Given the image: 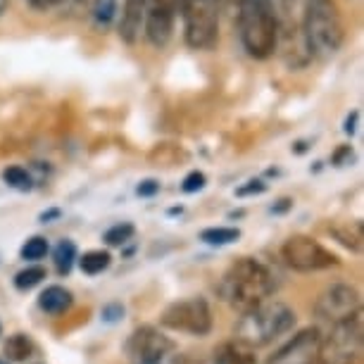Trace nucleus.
Wrapping results in <instances>:
<instances>
[{
  "label": "nucleus",
  "mask_w": 364,
  "mask_h": 364,
  "mask_svg": "<svg viewBox=\"0 0 364 364\" xmlns=\"http://www.w3.org/2000/svg\"><path fill=\"white\" fill-rule=\"evenodd\" d=\"M72 293L65 286H48L43 293L38 295V307L48 314H65L72 307Z\"/></svg>",
  "instance_id": "15"
},
{
  "label": "nucleus",
  "mask_w": 364,
  "mask_h": 364,
  "mask_svg": "<svg viewBox=\"0 0 364 364\" xmlns=\"http://www.w3.org/2000/svg\"><path fill=\"white\" fill-rule=\"evenodd\" d=\"M48 250H50V245H48V240L43 236H31L22 245L19 255H22V259H31V262H36V259H43L48 255Z\"/></svg>",
  "instance_id": "24"
},
{
  "label": "nucleus",
  "mask_w": 364,
  "mask_h": 364,
  "mask_svg": "<svg viewBox=\"0 0 364 364\" xmlns=\"http://www.w3.org/2000/svg\"><path fill=\"white\" fill-rule=\"evenodd\" d=\"M236 3L238 33L245 53L255 60L272 58L279 46V19L274 0H231Z\"/></svg>",
  "instance_id": "2"
},
{
  "label": "nucleus",
  "mask_w": 364,
  "mask_h": 364,
  "mask_svg": "<svg viewBox=\"0 0 364 364\" xmlns=\"http://www.w3.org/2000/svg\"><path fill=\"white\" fill-rule=\"evenodd\" d=\"M102 319L105 321H119V319H124V307L119 305V302H112V305H105L102 307Z\"/></svg>",
  "instance_id": "28"
},
{
  "label": "nucleus",
  "mask_w": 364,
  "mask_h": 364,
  "mask_svg": "<svg viewBox=\"0 0 364 364\" xmlns=\"http://www.w3.org/2000/svg\"><path fill=\"white\" fill-rule=\"evenodd\" d=\"M157 191H160V183L155 181V178H146V181L139 183V188H136V193L141 198H153Z\"/></svg>",
  "instance_id": "29"
},
{
  "label": "nucleus",
  "mask_w": 364,
  "mask_h": 364,
  "mask_svg": "<svg viewBox=\"0 0 364 364\" xmlns=\"http://www.w3.org/2000/svg\"><path fill=\"white\" fill-rule=\"evenodd\" d=\"M136 233V226L129 224V222H122V224H114L109 226V229L105 231V243L112 245V248H117V245H124L127 240H132V236Z\"/></svg>",
  "instance_id": "23"
},
{
  "label": "nucleus",
  "mask_w": 364,
  "mask_h": 364,
  "mask_svg": "<svg viewBox=\"0 0 364 364\" xmlns=\"http://www.w3.org/2000/svg\"><path fill=\"white\" fill-rule=\"evenodd\" d=\"M362 312L357 317L333 324L326 338L319 343L317 364H362Z\"/></svg>",
  "instance_id": "6"
},
{
  "label": "nucleus",
  "mask_w": 364,
  "mask_h": 364,
  "mask_svg": "<svg viewBox=\"0 0 364 364\" xmlns=\"http://www.w3.org/2000/svg\"><path fill=\"white\" fill-rule=\"evenodd\" d=\"M293 326H295V312L286 302L264 300L240 317L236 326V341L245 343L250 348H262L269 346L279 336L288 333Z\"/></svg>",
  "instance_id": "4"
},
{
  "label": "nucleus",
  "mask_w": 364,
  "mask_h": 364,
  "mask_svg": "<svg viewBox=\"0 0 364 364\" xmlns=\"http://www.w3.org/2000/svg\"><path fill=\"white\" fill-rule=\"evenodd\" d=\"M217 291L219 298L229 302L233 310L245 314L277 291V281L262 262L252 257H240L226 269Z\"/></svg>",
  "instance_id": "1"
},
{
  "label": "nucleus",
  "mask_w": 364,
  "mask_h": 364,
  "mask_svg": "<svg viewBox=\"0 0 364 364\" xmlns=\"http://www.w3.org/2000/svg\"><path fill=\"white\" fill-rule=\"evenodd\" d=\"M29 3H31L33 10H50L58 3H63V0H29Z\"/></svg>",
  "instance_id": "30"
},
{
  "label": "nucleus",
  "mask_w": 364,
  "mask_h": 364,
  "mask_svg": "<svg viewBox=\"0 0 364 364\" xmlns=\"http://www.w3.org/2000/svg\"><path fill=\"white\" fill-rule=\"evenodd\" d=\"M162 326L191 336H208L212 331V312L205 298H188L171 302L162 312Z\"/></svg>",
  "instance_id": "7"
},
{
  "label": "nucleus",
  "mask_w": 364,
  "mask_h": 364,
  "mask_svg": "<svg viewBox=\"0 0 364 364\" xmlns=\"http://www.w3.org/2000/svg\"><path fill=\"white\" fill-rule=\"evenodd\" d=\"M205 183H208V176L196 169V171H191V174H186V178L181 181V191L183 193H198V191L205 188Z\"/></svg>",
  "instance_id": "26"
},
{
  "label": "nucleus",
  "mask_w": 364,
  "mask_h": 364,
  "mask_svg": "<svg viewBox=\"0 0 364 364\" xmlns=\"http://www.w3.org/2000/svg\"><path fill=\"white\" fill-rule=\"evenodd\" d=\"M240 238V229H233V226H212V229H205L200 233V240L208 245H229L236 243Z\"/></svg>",
  "instance_id": "20"
},
{
  "label": "nucleus",
  "mask_w": 364,
  "mask_h": 364,
  "mask_svg": "<svg viewBox=\"0 0 364 364\" xmlns=\"http://www.w3.org/2000/svg\"><path fill=\"white\" fill-rule=\"evenodd\" d=\"M291 208H293V200H291V198H281L279 205H272V212H274V215H281V212H288Z\"/></svg>",
  "instance_id": "32"
},
{
  "label": "nucleus",
  "mask_w": 364,
  "mask_h": 364,
  "mask_svg": "<svg viewBox=\"0 0 364 364\" xmlns=\"http://www.w3.org/2000/svg\"><path fill=\"white\" fill-rule=\"evenodd\" d=\"M60 215H63V212H60V210H48V212H41V222H43V224H48V222H50V219H60Z\"/></svg>",
  "instance_id": "33"
},
{
  "label": "nucleus",
  "mask_w": 364,
  "mask_h": 364,
  "mask_svg": "<svg viewBox=\"0 0 364 364\" xmlns=\"http://www.w3.org/2000/svg\"><path fill=\"white\" fill-rule=\"evenodd\" d=\"M112 262V257H109L107 250H88L84 252V257L79 259V267L81 272L88 274V277H95V274H102Z\"/></svg>",
  "instance_id": "19"
},
{
  "label": "nucleus",
  "mask_w": 364,
  "mask_h": 364,
  "mask_svg": "<svg viewBox=\"0 0 364 364\" xmlns=\"http://www.w3.org/2000/svg\"><path fill=\"white\" fill-rule=\"evenodd\" d=\"M357 117H360L357 112H353V114L348 117V122H346V134H350V136L355 134V122H357Z\"/></svg>",
  "instance_id": "34"
},
{
  "label": "nucleus",
  "mask_w": 364,
  "mask_h": 364,
  "mask_svg": "<svg viewBox=\"0 0 364 364\" xmlns=\"http://www.w3.org/2000/svg\"><path fill=\"white\" fill-rule=\"evenodd\" d=\"M328 233L338 240L341 245H346L348 250H362V240H364V229L362 222H355V219H346V222H331L328 226Z\"/></svg>",
  "instance_id": "14"
},
{
  "label": "nucleus",
  "mask_w": 364,
  "mask_h": 364,
  "mask_svg": "<svg viewBox=\"0 0 364 364\" xmlns=\"http://www.w3.org/2000/svg\"><path fill=\"white\" fill-rule=\"evenodd\" d=\"M143 17H146V0H124L119 19V38L124 43H136L143 31Z\"/></svg>",
  "instance_id": "13"
},
{
  "label": "nucleus",
  "mask_w": 364,
  "mask_h": 364,
  "mask_svg": "<svg viewBox=\"0 0 364 364\" xmlns=\"http://www.w3.org/2000/svg\"><path fill=\"white\" fill-rule=\"evenodd\" d=\"M319 343V328H305L298 336H293L267 364H317Z\"/></svg>",
  "instance_id": "12"
},
{
  "label": "nucleus",
  "mask_w": 364,
  "mask_h": 364,
  "mask_svg": "<svg viewBox=\"0 0 364 364\" xmlns=\"http://www.w3.org/2000/svg\"><path fill=\"white\" fill-rule=\"evenodd\" d=\"M167 364H203L200 360H196V357H191L188 353L186 355H174Z\"/></svg>",
  "instance_id": "31"
},
{
  "label": "nucleus",
  "mask_w": 364,
  "mask_h": 364,
  "mask_svg": "<svg viewBox=\"0 0 364 364\" xmlns=\"http://www.w3.org/2000/svg\"><path fill=\"white\" fill-rule=\"evenodd\" d=\"M3 353L10 362H24L33 355V341L26 333H12L3 346Z\"/></svg>",
  "instance_id": "17"
},
{
  "label": "nucleus",
  "mask_w": 364,
  "mask_h": 364,
  "mask_svg": "<svg viewBox=\"0 0 364 364\" xmlns=\"http://www.w3.org/2000/svg\"><path fill=\"white\" fill-rule=\"evenodd\" d=\"M217 0H178L183 19V41L193 50H208L219 38Z\"/></svg>",
  "instance_id": "5"
},
{
  "label": "nucleus",
  "mask_w": 364,
  "mask_h": 364,
  "mask_svg": "<svg viewBox=\"0 0 364 364\" xmlns=\"http://www.w3.org/2000/svg\"><path fill=\"white\" fill-rule=\"evenodd\" d=\"M171 350L174 341L148 324L136 328L127 341V355L134 364H162Z\"/></svg>",
  "instance_id": "10"
},
{
  "label": "nucleus",
  "mask_w": 364,
  "mask_h": 364,
  "mask_svg": "<svg viewBox=\"0 0 364 364\" xmlns=\"http://www.w3.org/2000/svg\"><path fill=\"white\" fill-rule=\"evenodd\" d=\"M117 0H95L93 3V19L98 26H107L114 19Z\"/></svg>",
  "instance_id": "25"
},
{
  "label": "nucleus",
  "mask_w": 364,
  "mask_h": 364,
  "mask_svg": "<svg viewBox=\"0 0 364 364\" xmlns=\"http://www.w3.org/2000/svg\"><path fill=\"white\" fill-rule=\"evenodd\" d=\"M267 191V183L264 181H259V178H252V181H248L245 186H240L236 188V196L238 198H245V196H259V193H264Z\"/></svg>",
  "instance_id": "27"
},
{
  "label": "nucleus",
  "mask_w": 364,
  "mask_h": 364,
  "mask_svg": "<svg viewBox=\"0 0 364 364\" xmlns=\"http://www.w3.org/2000/svg\"><path fill=\"white\" fill-rule=\"evenodd\" d=\"M3 181L8 183L10 188H17V191H29L33 186L31 174L24 167H19V164H12V167L3 171Z\"/></svg>",
  "instance_id": "22"
},
{
  "label": "nucleus",
  "mask_w": 364,
  "mask_h": 364,
  "mask_svg": "<svg viewBox=\"0 0 364 364\" xmlns=\"http://www.w3.org/2000/svg\"><path fill=\"white\" fill-rule=\"evenodd\" d=\"M178 0H146L143 33L153 48H164L174 36Z\"/></svg>",
  "instance_id": "11"
},
{
  "label": "nucleus",
  "mask_w": 364,
  "mask_h": 364,
  "mask_svg": "<svg viewBox=\"0 0 364 364\" xmlns=\"http://www.w3.org/2000/svg\"><path fill=\"white\" fill-rule=\"evenodd\" d=\"M281 255L295 272H321L338 264V257L310 236H291L281 248Z\"/></svg>",
  "instance_id": "8"
},
{
  "label": "nucleus",
  "mask_w": 364,
  "mask_h": 364,
  "mask_svg": "<svg viewBox=\"0 0 364 364\" xmlns=\"http://www.w3.org/2000/svg\"><path fill=\"white\" fill-rule=\"evenodd\" d=\"M346 41V24L336 0L302 3V43L307 55H333Z\"/></svg>",
  "instance_id": "3"
},
{
  "label": "nucleus",
  "mask_w": 364,
  "mask_h": 364,
  "mask_svg": "<svg viewBox=\"0 0 364 364\" xmlns=\"http://www.w3.org/2000/svg\"><path fill=\"white\" fill-rule=\"evenodd\" d=\"M5 10H8V0H0V15H3Z\"/></svg>",
  "instance_id": "35"
},
{
  "label": "nucleus",
  "mask_w": 364,
  "mask_h": 364,
  "mask_svg": "<svg viewBox=\"0 0 364 364\" xmlns=\"http://www.w3.org/2000/svg\"><path fill=\"white\" fill-rule=\"evenodd\" d=\"M53 259H55V269H58L60 274H70L74 262H77V245L67 238L60 240L53 250Z\"/></svg>",
  "instance_id": "18"
},
{
  "label": "nucleus",
  "mask_w": 364,
  "mask_h": 364,
  "mask_svg": "<svg viewBox=\"0 0 364 364\" xmlns=\"http://www.w3.org/2000/svg\"><path fill=\"white\" fill-rule=\"evenodd\" d=\"M0 364H8V362H3V360H0Z\"/></svg>",
  "instance_id": "36"
},
{
  "label": "nucleus",
  "mask_w": 364,
  "mask_h": 364,
  "mask_svg": "<svg viewBox=\"0 0 364 364\" xmlns=\"http://www.w3.org/2000/svg\"><path fill=\"white\" fill-rule=\"evenodd\" d=\"M217 364H255V348L240 341L224 343L217 353Z\"/></svg>",
  "instance_id": "16"
},
{
  "label": "nucleus",
  "mask_w": 364,
  "mask_h": 364,
  "mask_svg": "<svg viewBox=\"0 0 364 364\" xmlns=\"http://www.w3.org/2000/svg\"><path fill=\"white\" fill-rule=\"evenodd\" d=\"M43 279H46V269H43V267H38V264L26 267V269L15 274V288H17V291H31V288L38 286Z\"/></svg>",
  "instance_id": "21"
},
{
  "label": "nucleus",
  "mask_w": 364,
  "mask_h": 364,
  "mask_svg": "<svg viewBox=\"0 0 364 364\" xmlns=\"http://www.w3.org/2000/svg\"><path fill=\"white\" fill-rule=\"evenodd\" d=\"M0 331H3V326H0Z\"/></svg>",
  "instance_id": "37"
},
{
  "label": "nucleus",
  "mask_w": 364,
  "mask_h": 364,
  "mask_svg": "<svg viewBox=\"0 0 364 364\" xmlns=\"http://www.w3.org/2000/svg\"><path fill=\"white\" fill-rule=\"evenodd\" d=\"M314 312H317L319 319L331 321V324L348 321L362 312L360 293L348 284H331L319 293Z\"/></svg>",
  "instance_id": "9"
}]
</instances>
